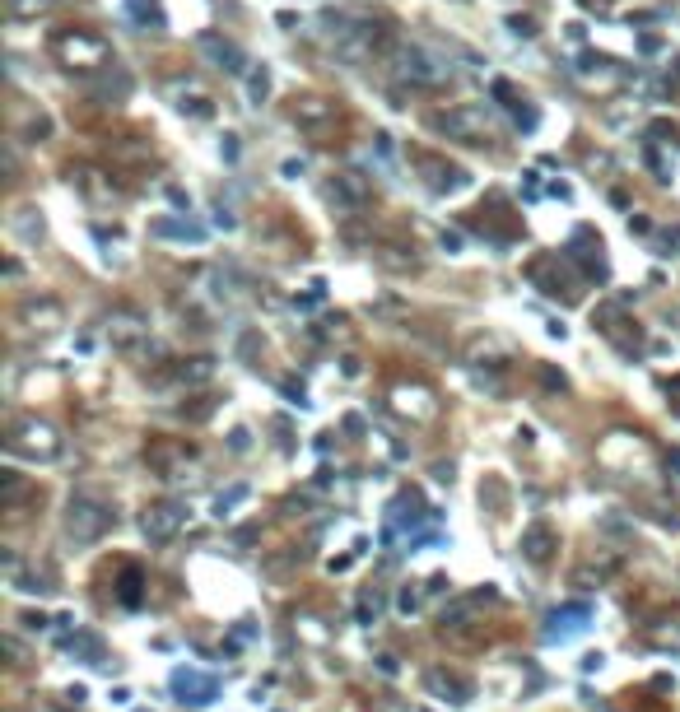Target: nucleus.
<instances>
[{
  "label": "nucleus",
  "instance_id": "obj_1",
  "mask_svg": "<svg viewBox=\"0 0 680 712\" xmlns=\"http://www.w3.org/2000/svg\"><path fill=\"white\" fill-rule=\"evenodd\" d=\"M52 56L70 70H98V66H108V42L84 33V28H56Z\"/></svg>",
  "mask_w": 680,
  "mask_h": 712
},
{
  "label": "nucleus",
  "instance_id": "obj_3",
  "mask_svg": "<svg viewBox=\"0 0 680 712\" xmlns=\"http://www.w3.org/2000/svg\"><path fill=\"white\" fill-rule=\"evenodd\" d=\"M294 121H299L303 131L322 135V126H336V108H331L327 98H303L299 108H294Z\"/></svg>",
  "mask_w": 680,
  "mask_h": 712
},
{
  "label": "nucleus",
  "instance_id": "obj_7",
  "mask_svg": "<svg viewBox=\"0 0 680 712\" xmlns=\"http://www.w3.org/2000/svg\"><path fill=\"white\" fill-rule=\"evenodd\" d=\"M38 10H47V0H10V14H19V19H28Z\"/></svg>",
  "mask_w": 680,
  "mask_h": 712
},
{
  "label": "nucleus",
  "instance_id": "obj_4",
  "mask_svg": "<svg viewBox=\"0 0 680 712\" xmlns=\"http://www.w3.org/2000/svg\"><path fill=\"white\" fill-rule=\"evenodd\" d=\"M396 61H401V75H406V80H415V84H438V80H443V70H438V61H429V56H424L420 47H410V52H401Z\"/></svg>",
  "mask_w": 680,
  "mask_h": 712
},
{
  "label": "nucleus",
  "instance_id": "obj_5",
  "mask_svg": "<svg viewBox=\"0 0 680 712\" xmlns=\"http://www.w3.org/2000/svg\"><path fill=\"white\" fill-rule=\"evenodd\" d=\"M201 47H205V52H210V56H215L219 66H229V70H243V56H238V47H233V42H219L215 33H205V38H201Z\"/></svg>",
  "mask_w": 680,
  "mask_h": 712
},
{
  "label": "nucleus",
  "instance_id": "obj_6",
  "mask_svg": "<svg viewBox=\"0 0 680 712\" xmlns=\"http://www.w3.org/2000/svg\"><path fill=\"white\" fill-rule=\"evenodd\" d=\"M131 14H136L140 24H164V14H159V5H154V0H131Z\"/></svg>",
  "mask_w": 680,
  "mask_h": 712
},
{
  "label": "nucleus",
  "instance_id": "obj_2",
  "mask_svg": "<svg viewBox=\"0 0 680 712\" xmlns=\"http://www.w3.org/2000/svg\"><path fill=\"white\" fill-rule=\"evenodd\" d=\"M438 131H452V135H462L466 145H480L485 135H490V126H485V117L471 108H457V112H438Z\"/></svg>",
  "mask_w": 680,
  "mask_h": 712
}]
</instances>
